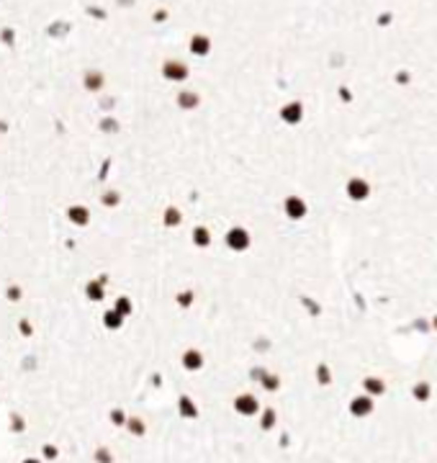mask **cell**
<instances>
[{"label":"cell","instance_id":"obj_4","mask_svg":"<svg viewBox=\"0 0 437 463\" xmlns=\"http://www.w3.org/2000/svg\"><path fill=\"white\" fill-rule=\"evenodd\" d=\"M227 245L232 247V250H247L250 247V234L244 232V229H232V232H227Z\"/></svg>","mask_w":437,"mask_h":463},{"label":"cell","instance_id":"obj_1","mask_svg":"<svg viewBox=\"0 0 437 463\" xmlns=\"http://www.w3.org/2000/svg\"><path fill=\"white\" fill-rule=\"evenodd\" d=\"M345 196L350 198L352 203H363L373 196V185L371 180L363 178V175H350L345 180Z\"/></svg>","mask_w":437,"mask_h":463},{"label":"cell","instance_id":"obj_7","mask_svg":"<svg viewBox=\"0 0 437 463\" xmlns=\"http://www.w3.org/2000/svg\"><path fill=\"white\" fill-rule=\"evenodd\" d=\"M70 219H72L75 224H85V221H87V209L72 206V209H70Z\"/></svg>","mask_w":437,"mask_h":463},{"label":"cell","instance_id":"obj_3","mask_svg":"<svg viewBox=\"0 0 437 463\" xmlns=\"http://www.w3.org/2000/svg\"><path fill=\"white\" fill-rule=\"evenodd\" d=\"M350 412L355 417H368L373 412V397H368V394H363V397H355L350 401Z\"/></svg>","mask_w":437,"mask_h":463},{"label":"cell","instance_id":"obj_5","mask_svg":"<svg viewBox=\"0 0 437 463\" xmlns=\"http://www.w3.org/2000/svg\"><path fill=\"white\" fill-rule=\"evenodd\" d=\"M365 391H368V397H378V394H383L386 391V383L380 381V378H365Z\"/></svg>","mask_w":437,"mask_h":463},{"label":"cell","instance_id":"obj_6","mask_svg":"<svg viewBox=\"0 0 437 463\" xmlns=\"http://www.w3.org/2000/svg\"><path fill=\"white\" fill-rule=\"evenodd\" d=\"M414 399H417V401H427L430 399V383H424V381H419L417 383V386H414Z\"/></svg>","mask_w":437,"mask_h":463},{"label":"cell","instance_id":"obj_2","mask_svg":"<svg viewBox=\"0 0 437 463\" xmlns=\"http://www.w3.org/2000/svg\"><path fill=\"white\" fill-rule=\"evenodd\" d=\"M306 211H309V206H306V201L301 198V196H288L286 198V214L291 219H304L306 216Z\"/></svg>","mask_w":437,"mask_h":463},{"label":"cell","instance_id":"obj_8","mask_svg":"<svg viewBox=\"0 0 437 463\" xmlns=\"http://www.w3.org/2000/svg\"><path fill=\"white\" fill-rule=\"evenodd\" d=\"M193 240H196V245L204 247V245H208V242H211V234H208L204 227H198V229H196V234H193Z\"/></svg>","mask_w":437,"mask_h":463},{"label":"cell","instance_id":"obj_10","mask_svg":"<svg viewBox=\"0 0 437 463\" xmlns=\"http://www.w3.org/2000/svg\"><path fill=\"white\" fill-rule=\"evenodd\" d=\"M432 324H435V330H437V314H435V317H432Z\"/></svg>","mask_w":437,"mask_h":463},{"label":"cell","instance_id":"obj_9","mask_svg":"<svg viewBox=\"0 0 437 463\" xmlns=\"http://www.w3.org/2000/svg\"><path fill=\"white\" fill-rule=\"evenodd\" d=\"M301 119V106H288V111H286V121H291V123H293V121H298Z\"/></svg>","mask_w":437,"mask_h":463}]
</instances>
